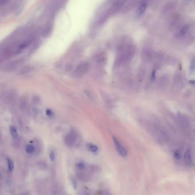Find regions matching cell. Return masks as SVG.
Segmentation results:
<instances>
[{"label":"cell","mask_w":195,"mask_h":195,"mask_svg":"<svg viewBox=\"0 0 195 195\" xmlns=\"http://www.w3.org/2000/svg\"><path fill=\"white\" fill-rule=\"evenodd\" d=\"M90 65L88 62H82L74 70L73 74L74 77H80L84 76L89 71Z\"/></svg>","instance_id":"cell-1"},{"label":"cell","mask_w":195,"mask_h":195,"mask_svg":"<svg viewBox=\"0 0 195 195\" xmlns=\"http://www.w3.org/2000/svg\"><path fill=\"white\" fill-rule=\"evenodd\" d=\"M10 133H11V136H13V137L14 139L17 138V130L15 128V127H14L13 126L10 127Z\"/></svg>","instance_id":"cell-9"},{"label":"cell","mask_w":195,"mask_h":195,"mask_svg":"<svg viewBox=\"0 0 195 195\" xmlns=\"http://www.w3.org/2000/svg\"><path fill=\"white\" fill-rule=\"evenodd\" d=\"M49 158H50V160L52 161H53L54 160V159H55V154H54V151H52V152L50 153Z\"/></svg>","instance_id":"cell-18"},{"label":"cell","mask_w":195,"mask_h":195,"mask_svg":"<svg viewBox=\"0 0 195 195\" xmlns=\"http://www.w3.org/2000/svg\"><path fill=\"white\" fill-rule=\"evenodd\" d=\"M147 3H144L141 4L139 7V8L137 10V14L138 15L143 14L145 12L146 9H147Z\"/></svg>","instance_id":"cell-8"},{"label":"cell","mask_w":195,"mask_h":195,"mask_svg":"<svg viewBox=\"0 0 195 195\" xmlns=\"http://www.w3.org/2000/svg\"><path fill=\"white\" fill-rule=\"evenodd\" d=\"M77 138L76 132L72 130L70 131L65 138V143L68 147H72L74 144Z\"/></svg>","instance_id":"cell-2"},{"label":"cell","mask_w":195,"mask_h":195,"mask_svg":"<svg viewBox=\"0 0 195 195\" xmlns=\"http://www.w3.org/2000/svg\"><path fill=\"white\" fill-rule=\"evenodd\" d=\"M46 115H47L49 117H52V116H53V112H52L50 109H47V110H46Z\"/></svg>","instance_id":"cell-20"},{"label":"cell","mask_w":195,"mask_h":195,"mask_svg":"<svg viewBox=\"0 0 195 195\" xmlns=\"http://www.w3.org/2000/svg\"><path fill=\"white\" fill-rule=\"evenodd\" d=\"M72 185H73V187L74 188V189L75 190H76L77 189V182L74 179H72Z\"/></svg>","instance_id":"cell-19"},{"label":"cell","mask_w":195,"mask_h":195,"mask_svg":"<svg viewBox=\"0 0 195 195\" xmlns=\"http://www.w3.org/2000/svg\"><path fill=\"white\" fill-rule=\"evenodd\" d=\"M88 147L90 151L93 152H97V150H98V148H97L96 145H93V144H88Z\"/></svg>","instance_id":"cell-13"},{"label":"cell","mask_w":195,"mask_h":195,"mask_svg":"<svg viewBox=\"0 0 195 195\" xmlns=\"http://www.w3.org/2000/svg\"><path fill=\"white\" fill-rule=\"evenodd\" d=\"M188 1H191V0H188Z\"/></svg>","instance_id":"cell-23"},{"label":"cell","mask_w":195,"mask_h":195,"mask_svg":"<svg viewBox=\"0 0 195 195\" xmlns=\"http://www.w3.org/2000/svg\"><path fill=\"white\" fill-rule=\"evenodd\" d=\"M174 157L176 160H179L180 159H181L182 158V155L180 153V152L178 151H176L175 153H174Z\"/></svg>","instance_id":"cell-14"},{"label":"cell","mask_w":195,"mask_h":195,"mask_svg":"<svg viewBox=\"0 0 195 195\" xmlns=\"http://www.w3.org/2000/svg\"><path fill=\"white\" fill-rule=\"evenodd\" d=\"M113 140L115 145L116 146V150L117 152L119 153V154L123 157H126L128 155L127 151L121 145L119 140L116 137H113Z\"/></svg>","instance_id":"cell-3"},{"label":"cell","mask_w":195,"mask_h":195,"mask_svg":"<svg viewBox=\"0 0 195 195\" xmlns=\"http://www.w3.org/2000/svg\"><path fill=\"white\" fill-rule=\"evenodd\" d=\"M184 160L187 166H188V167L192 166L193 164V161H192L191 151L190 149H187L186 152H185L184 156Z\"/></svg>","instance_id":"cell-5"},{"label":"cell","mask_w":195,"mask_h":195,"mask_svg":"<svg viewBox=\"0 0 195 195\" xmlns=\"http://www.w3.org/2000/svg\"><path fill=\"white\" fill-rule=\"evenodd\" d=\"M64 1L65 0H54L50 7L49 9L50 12L53 13L54 11L58 9L59 7L64 3Z\"/></svg>","instance_id":"cell-6"},{"label":"cell","mask_w":195,"mask_h":195,"mask_svg":"<svg viewBox=\"0 0 195 195\" xmlns=\"http://www.w3.org/2000/svg\"><path fill=\"white\" fill-rule=\"evenodd\" d=\"M7 166H8V170H9V171L12 172L13 169H14V164H13V161L11 160H10V159L7 160Z\"/></svg>","instance_id":"cell-11"},{"label":"cell","mask_w":195,"mask_h":195,"mask_svg":"<svg viewBox=\"0 0 195 195\" xmlns=\"http://www.w3.org/2000/svg\"><path fill=\"white\" fill-rule=\"evenodd\" d=\"M7 0H0V4L1 5H3L6 3Z\"/></svg>","instance_id":"cell-22"},{"label":"cell","mask_w":195,"mask_h":195,"mask_svg":"<svg viewBox=\"0 0 195 195\" xmlns=\"http://www.w3.org/2000/svg\"><path fill=\"white\" fill-rule=\"evenodd\" d=\"M76 166L77 167V168H78L79 170H82L85 168V164L83 162H79L76 164Z\"/></svg>","instance_id":"cell-16"},{"label":"cell","mask_w":195,"mask_h":195,"mask_svg":"<svg viewBox=\"0 0 195 195\" xmlns=\"http://www.w3.org/2000/svg\"><path fill=\"white\" fill-rule=\"evenodd\" d=\"M35 150L34 147L33 145H28L26 147V152L27 153H31Z\"/></svg>","instance_id":"cell-10"},{"label":"cell","mask_w":195,"mask_h":195,"mask_svg":"<svg viewBox=\"0 0 195 195\" xmlns=\"http://www.w3.org/2000/svg\"><path fill=\"white\" fill-rule=\"evenodd\" d=\"M21 63V60H17L13 61H11L7 64H6L5 66L4 69L5 70L7 71H10L15 68H16Z\"/></svg>","instance_id":"cell-4"},{"label":"cell","mask_w":195,"mask_h":195,"mask_svg":"<svg viewBox=\"0 0 195 195\" xmlns=\"http://www.w3.org/2000/svg\"><path fill=\"white\" fill-rule=\"evenodd\" d=\"M30 68L29 67V66H26V67H25V68H24L23 69H22V70H21V73H22V74H25V73H27V72H29L30 70Z\"/></svg>","instance_id":"cell-17"},{"label":"cell","mask_w":195,"mask_h":195,"mask_svg":"<svg viewBox=\"0 0 195 195\" xmlns=\"http://www.w3.org/2000/svg\"><path fill=\"white\" fill-rule=\"evenodd\" d=\"M151 78H152V80L153 81L155 80V79H156V70H153V71L152 74Z\"/></svg>","instance_id":"cell-21"},{"label":"cell","mask_w":195,"mask_h":195,"mask_svg":"<svg viewBox=\"0 0 195 195\" xmlns=\"http://www.w3.org/2000/svg\"><path fill=\"white\" fill-rule=\"evenodd\" d=\"M189 28H190L189 25H184V26L182 27V29L181 34H182V35H185L186 34H187V32L188 31V30H189Z\"/></svg>","instance_id":"cell-12"},{"label":"cell","mask_w":195,"mask_h":195,"mask_svg":"<svg viewBox=\"0 0 195 195\" xmlns=\"http://www.w3.org/2000/svg\"><path fill=\"white\" fill-rule=\"evenodd\" d=\"M195 70V61H192L191 62V65L190 66V71L191 73H192Z\"/></svg>","instance_id":"cell-15"},{"label":"cell","mask_w":195,"mask_h":195,"mask_svg":"<svg viewBox=\"0 0 195 195\" xmlns=\"http://www.w3.org/2000/svg\"><path fill=\"white\" fill-rule=\"evenodd\" d=\"M127 0H117L113 5L111 11H115L116 10H118L120 9L126 2Z\"/></svg>","instance_id":"cell-7"}]
</instances>
